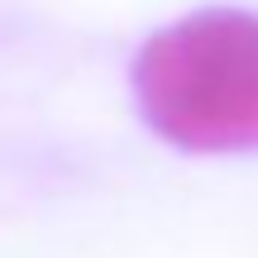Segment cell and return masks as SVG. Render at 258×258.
Masks as SVG:
<instances>
[{
    "label": "cell",
    "mask_w": 258,
    "mask_h": 258,
    "mask_svg": "<svg viewBox=\"0 0 258 258\" xmlns=\"http://www.w3.org/2000/svg\"><path fill=\"white\" fill-rule=\"evenodd\" d=\"M158 105L196 134H230L258 120V29L206 24L172 38L158 62Z\"/></svg>",
    "instance_id": "6da1fadb"
}]
</instances>
